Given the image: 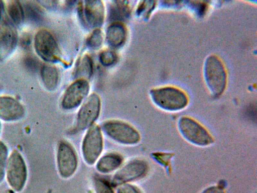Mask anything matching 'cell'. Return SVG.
Instances as JSON below:
<instances>
[{"label": "cell", "instance_id": "1", "mask_svg": "<svg viewBox=\"0 0 257 193\" xmlns=\"http://www.w3.org/2000/svg\"><path fill=\"white\" fill-rule=\"evenodd\" d=\"M153 103L160 109L168 112H177L185 108L188 104L186 94L174 86H163L150 91Z\"/></svg>", "mask_w": 257, "mask_h": 193}, {"label": "cell", "instance_id": "2", "mask_svg": "<svg viewBox=\"0 0 257 193\" xmlns=\"http://www.w3.org/2000/svg\"><path fill=\"white\" fill-rule=\"evenodd\" d=\"M204 80L211 93L220 95L224 91L227 83V75L223 64L216 56L211 55L205 60L203 66Z\"/></svg>", "mask_w": 257, "mask_h": 193}, {"label": "cell", "instance_id": "3", "mask_svg": "<svg viewBox=\"0 0 257 193\" xmlns=\"http://www.w3.org/2000/svg\"><path fill=\"white\" fill-rule=\"evenodd\" d=\"M178 128L182 137L195 145L206 146L213 142V139L208 131L190 117H181L178 122Z\"/></svg>", "mask_w": 257, "mask_h": 193}, {"label": "cell", "instance_id": "4", "mask_svg": "<svg viewBox=\"0 0 257 193\" xmlns=\"http://www.w3.org/2000/svg\"><path fill=\"white\" fill-rule=\"evenodd\" d=\"M104 132L114 141L126 145H134L140 140L139 132L131 125L119 120H109L102 125Z\"/></svg>", "mask_w": 257, "mask_h": 193}, {"label": "cell", "instance_id": "5", "mask_svg": "<svg viewBox=\"0 0 257 193\" xmlns=\"http://www.w3.org/2000/svg\"><path fill=\"white\" fill-rule=\"evenodd\" d=\"M7 178L11 187L20 191L24 188L27 178V169L21 154L17 150L11 154L7 164Z\"/></svg>", "mask_w": 257, "mask_h": 193}, {"label": "cell", "instance_id": "6", "mask_svg": "<svg viewBox=\"0 0 257 193\" xmlns=\"http://www.w3.org/2000/svg\"><path fill=\"white\" fill-rule=\"evenodd\" d=\"M34 48L37 54L44 60L56 62L60 59V51L53 35L48 30L41 29L34 37Z\"/></svg>", "mask_w": 257, "mask_h": 193}, {"label": "cell", "instance_id": "7", "mask_svg": "<svg viewBox=\"0 0 257 193\" xmlns=\"http://www.w3.org/2000/svg\"><path fill=\"white\" fill-rule=\"evenodd\" d=\"M57 162L59 172L63 178L70 177L77 169L76 153L72 146L66 141L62 140L58 144Z\"/></svg>", "mask_w": 257, "mask_h": 193}, {"label": "cell", "instance_id": "8", "mask_svg": "<svg viewBox=\"0 0 257 193\" xmlns=\"http://www.w3.org/2000/svg\"><path fill=\"white\" fill-rule=\"evenodd\" d=\"M103 148V139L99 127L92 126L86 134L82 144V151L85 162L93 164L100 155Z\"/></svg>", "mask_w": 257, "mask_h": 193}, {"label": "cell", "instance_id": "9", "mask_svg": "<svg viewBox=\"0 0 257 193\" xmlns=\"http://www.w3.org/2000/svg\"><path fill=\"white\" fill-rule=\"evenodd\" d=\"M100 107L99 96L95 93H92L78 111L75 130L82 131L91 126L99 115Z\"/></svg>", "mask_w": 257, "mask_h": 193}, {"label": "cell", "instance_id": "10", "mask_svg": "<svg viewBox=\"0 0 257 193\" xmlns=\"http://www.w3.org/2000/svg\"><path fill=\"white\" fill-rule=\"evenodd\" d=\"M147 162L141 159H135L128 162L114 175L113 185L124 184L144 177L148 172Z\"/></svg>", "mask_w": 257, "mask_h": 193}, {"label": "cell", "instance_id": "11", "mask_svg": "<svg viewBox=\"0 0 257 193\" xmlns=\"http://www.w3.org/2000/svg\"><path fill=\"white\" fill-rule=\"evenodd\" d=\"M89 85L86 79H79L67 88L62 100L61 105L65 110H71L80 105L87 96Z\"/></svg>", "mask_w": 257, "mask_h": 193}, {"label": "cell", "instance_id": "12", "mask_svg": "<svg viewBox=\"0 0 257 193\" xmlns=\"http://www.w3.org/2000/svg\"><path fill=\"white\" fill-rule=\"evenodd\" d=\"M18 36L15 26L7 19L0 22V60L6 59L15 50Z\"/></svg>", "mask_w": 257, "mask_h": 193}, {"label": "cell", "instance_id": "13", "mask_svg": "<svg viewBox=\"0 0 257 193\" xmlns=\"http://www.w3.org/2000/svg\"><path fill=\"white\" fill-rule=\"evenodd\" d=\"M25 114L23 106L16 99L9 96H0V119L5 121H15Z\"/></svg>", "mask_w": 257, "mask_h": 193}, {"label": "cell", "instance_id": "14", "mask_svg": "<svg viewBox=\"0 0 257 193\" xmlns=\"http://www.w3.org/2000/svg\"><path fill=\"white\" fill-rule=\"evenodd\" d=\"M82 15L87 24L91 27L98 28L101 26L104 21V8L100 1H85L84 9H81Z\"/></svg>", "mask_w": 257, "mask_h": 193}, {"label": "cell", "instance_id": "15", "mask_svg": "<svg viewBox=\"0 0 257 193\" xmlns=\"http://www.w3.org/2000/svg\"><path fill=\"white\" fill-rule=\"evenodd\" d=\"M126 37V28L121 22H113L107 28L106 39L113 47H118L123 44Z\"/></svg>", "mask_w": 257, "mask_h": 193}, {"label": "cell", "instance_id": "16", "mask_svg": "<svg viewBox=\"0 0 257 193\" xmlns=\"http://www.w3.org/2000/svg\"><path fill=\"white\" fill-rule=\"evenodd\" d=\"M123 158L116 153H109L102 156L97 162L96 168L102 173H109L118 168L122 164Z\"/></svg>", "mask_w": 257, "mask_h": 193}, {"label": "cell", "instance_id": "17", "mask_svg": "<svg viewBox=\"0 0 257 193\" xmlns=\"http://www.w3.org/2000/svg\"><path fill=\"white\" fill-rule=\"evenodd\" d=\"M40 74L45 88L50 91L54 90L58 82V73L56 68L50 64H43L40 68Z\"/></svg>", "mask_w": 257, "mask_h": 193}, {"label": "cell", "instance_id": "18", "mask_svg": "<svg viewBox=\"0 0 257 193\" xmlns=\"http://www.w3.org/2000/svg\"><path fill=\"white\" fill-rule=\"evenodd\" d=\"M130 9L127 1H113L109 8V18L113 22H120L128 18Z\"/></svg>", "mask_w": 257, "mask_h": 193}, {"label": "cell", "instance_id": "19", "mask_svg": "<svg viewBox=\"0 0 257 193\" xmlns=\"http://www.w3.org/2000/svg\"><path fill=\"white\" fill-rule=\"evenodd\" d=\"M7 10L11 20L15 25L19 26L23 23L25 17L24 10L19 1H8Z\"/></svg>", "mask_w": 257, "mask_h": 193}, {"label": "cell", "instance_id": "20", "mask_svg": "<svg viewBox=\"0 0 257 193\" xmlns=\"http://www.w3.org/2000/svg\"><path fill=\"white\" fill-rule=\"evenodd\" d=\"M93 72V63L91 58L87 55H84L79 61L75 71V77L89 78Z\"/></svg>", "mask_w": 257, "mask_h": 193}, {"label": "cell", "instance_id": "21", "mask_svg": "<svg viewBox=\"0 0 257 193\" xmlns=\"http://www.w3.org/2000/svg\"><path fill=\"white\" fill-rule=\"evenodd\" d=\"M103 42V34L98 28L95 29L87 38V45L91 49H98Z\"/></svg>", "mask_w": 257, "mask_h": 193}, {"label": "cell", "instance_id": "22", "mask_svg": "<svg viewBox=\"0 0 257 193\" xmlns=\"http://www.w3.org/2000/svg\"><path fill=\"white\" fill-rule=\"evenodd\" d=\"M94 185L96 193H114L109 182L103 178L95 177Z\"/></svg>", "mask_w": 257, "mask_h": 193}, {"label": "cell", "instance_id": "23", "mask_svg": "<svg viewBox=\"0 0 257 193\" xmlns=\"http://www.w3.org/2000/svg\"><path fill=\"white\" fill-rule=\"evenodd\" d=\"M7 156V147L4 143L0 141V183L3 181L5 176Z\"/></svg>", "mask_w": 257, "mask_h": 193}, {"label": "cell", "instance_id": "24", "mask_svg": "<svg viewBox=\"0 0 257 193\" xmlns=\"http://www.w3.org/2000/svg\"><path fill=\"white\" fill-rule=\"evenodd\" d=\"M117 59L116 54L112 51L106 50L102 51L99 55V60L103 65L110 66L113 64Z\"/></svg>", "mask_w": 257, "mask_h": 193}, {"label": "cell", "instance_id": "25", "mask_svg": "<svg viewBox=\"0 0 257 193\" xmlns=\"http://www.w3.org/2000/svg\"><path fill=\"white\" fill-rule=\"evenodd\" d=\"M28 3L25 5L27 14H29V16L32 18H39L41 16V11L39 8L35 4L29 3V2Z\"/></svg>", "mask_w": 257, "mask_h": 193}, {"label": "cell", "instance_id": "26", "mask_svg": "<svg viewBox=\"0 0 257 193\" xmlns=\"http://www.w3.org/2000/svg\"><path fill=\"white\" fill-rule=\"evenodd\" d=\"M117 193H141V192L135 186L125 184L121 185L118 188Z\"/></svg>", "mask_w": 257, "mask_h": 193}, {"label": "cell", "instance_id": "27", "mask_svg": "<svg viewBox=\"0 0 257 193\" xmlns=\"http://www.w3.org/2000/svg\"><path fill=\"white\" fill-rule=\"evenodd\" d=\"M153 157L155 160L159 162L160 164L166 165L168 161L169 160L171 156L170 154H164L163 157L161 153H155L153 154Z\"/></svg>", "mask_w": 257, "mask_h": 193}, {"label": "cell", "instance_id": "28", "mask_svg": "<svg viewBox=\"0 0 257 193\" xmlns=\"http://www.w3.org/2000/svg\"><path fill=\"white\" fill-rule=\"evenodd\" d=\"M202 193H224L220 186H212L205 189Z\"/></svg>", "mask_w": 257, "mask_h": 193}, {"label": "cell", "instance_id": "29", "mask_svg": "<svg viewBox=\"0 0 257 193\" xmlns=\"http://www.w3.org/2000/svg\"><path fill=\"white\" fill-rule=\"evenodd\" d=\"M4 10V4L2 1H0V22L2 21L3 18V12Z\"/></svg>", "mask_w": 257, "mask_h": 193}, {"label": "cell", "instance_id": "30", "mask_svg": "<svg viewBox=\"0 0 257 193\" xmlns=\"http://www.w3.org/2000/svg\"><path fill=\"white\" fill-rule=\"evenodd\" d=\"M1 125V124H0ZM0 127H1V125H0Z\"/></svg>", "mask_w": 257, "mask_h": 193}]
</instances>
